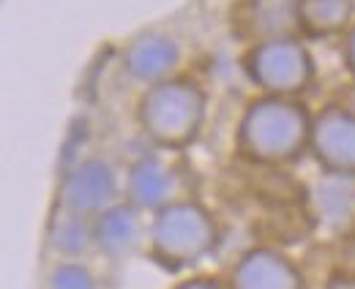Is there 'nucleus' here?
Listing matches in <instances>:
<instances>
[{
  "label": "nucleus",
  "mask_w": 355,
  "mask_h": 289,
  "mask_svg": "<svg viewBox=\"0 0 355 289\" xmlns=\"http://www.w3.org/2000/svg\"><path fill=\"white\" fill-rule=\"evenodd\" d=\"M77 180H80V183H85V186H98V183H90V169H85ZM90 194H93V200H101V194H104V191H98V189H85V191H80V197H83V200L90 197Z\"/></svg>",
  "instance_id": "obj_1"
}]
</instances>
